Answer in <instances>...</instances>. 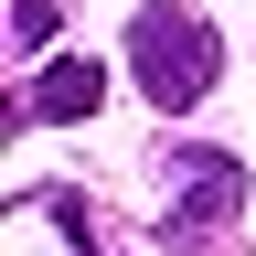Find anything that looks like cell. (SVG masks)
I'll return each instance as SVG.
<instances>
[{
    "instance_id": "cell-2",
    "label": "cell",
    "mask_w": 256,
    "mask_h": 256,
    "mask_svg": "<svg viewBox=\"0 0 256 256\" xmlns=\"http://www.w3.org/2000/svg\"><path fill=\"white\" fill-rule=\"evenodd\" d=\"M246 214V160L235 150H182L171 171H160V224L192 246V235H214V224H235Z\"/></svg>"
},
{
    "instance_id": "cell-3",
    "label": "cell",
    "mask_w": 256,
    "mask_h": 256,
    "mask_svg": "<svg viewBox=\"0 0 256 256\" xmlns=\"http://www.w3.org/2000/svg\"><path fill=\"white\" fill-rule=\"evenodd\" d=\"M96 96H107V64H96V54H64V64L32 75L22 118H32V128H64V118H96Z\"/></svg>"
},
{
    "instance_id": "cell-1",
    "label": "cell",
    "mask_w": 256,
    "mask_h": 256,
    "mask_svg": "<svg viewBox=\"0 0 256 256\" xmlns=\"http://www.w3.org/2000/svg\"><path fill=\"white\" fill-rule=\"evenodd\" d=\"M128 75H139V96L160 118H171V107H203L214 75H224V32L192 11V0H150V11L128 22Z\"/></svg>"
}]
</instances>
